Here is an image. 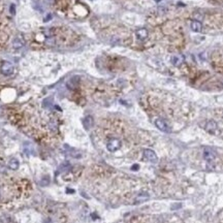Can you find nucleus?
I'll return each mask as SVG.
<instances>
[{
    "instance_id": "f257e3e1",
    "label": "nucleus",
    "mask_w": 223,
    "mask_h": 223,
    "mask_svg": "<svg viewBox=\"0 0 223 223\" xmlns=\"http://www.w3.org/2000/svg\"><path fill=\"white\" fill-rule=\"evenodd\" d=\"M122 146L121 140L119 139H111L108 140V142L107 144V149L110 152H116L117 150H119Z\"/></svg>"
},
{
    "instance_id": "f03ea898",
    "label": "nucleus",
    "mask_w": 223,
    "mask_h": 223,
    "mask_svg": "<svg viewBox=\"0 0 223 223\" xmlns=\"http://www.w3.org/2000/svg\"><path fill=\"white\" fill-rule=\"evenodd\" d=\"M143 155H144V158H145L146 160L150 161V162L156 163L158 161L157 155H156V153H155L153 150H150V149H146V150H144Z\"/></svg>"
},
{
    "instance_id": "7ed1b4c3",
    "label": "nucleus",
    "mask_w": 223,
    "mask_h": 223,
    "mask_svg": "<svg viewBox=\"0 0 223 223\" xmlns=\"http://www.w3.org/2000/svg\"><path fill=\"white\" fill-rule=\"evenodd\" d=\"M0 71H1L2 75H10L14 73V65L10 62H7L5 61L1 64V67H0Z\"/></svg>"
},
{
    "instance_id": "20e7f679",
    "label": "nucleus",
    "mask_w": 223,
    "mask_h": 223,
    "mask_svg": "<svg viewBox=\"0 0 223 223\" xmlns=\"http://www.w3.org/2000/svg\"><path fill=\"white\" fill-rule=\"evenodd\" d=\"M205 129L208 131L209 133L211 134H217L218 133V125H217V123L215 121H213V120H210V121L207 122L206 126H205Z\"/></svg>"
},
{
    "instance_id": "39448f33",
    "label": "nucleus",
    "mask_w": 223,
    "mask_h": 223,
    "mask_svg": "<svg viewBox=\"0 0 223 223\" xmlns=\"http://www.w3.org/2000/svg\"><path fill=\"white\" fill-rule=\"evenodd\" d=\"M155 125H156V127L159 129V130L163 131V132H168L169 131L168 125L166 124V122L164 121L163 119H160V118L156 119L155 120Z\"/></svg>"
},
{
    "instance_id": "423d86ee",
    "label": "nucleus",
    "mask_w": 223,
    "mask_h": 223,
    "mask_svg": "<svg viewBox=\"0 0 223 223\" xmlns=\"http://www.w3.org/2000/svg\"><path fill=\"white\" fill-rule=\"evenodd\" d=\"M204 158L207 161H213L216 158V152L212 149H205L204 150Z\"/></svg>"
},
{
    "instance_id": "0eeeda50",
    "label": "nucleus",
    "mask_w": 223,
    "mask_h": 223,
    "mask_svg": "<svg viewBox=\"0 0 223 223\" xmlns=\"http://www.w3.org/2000/svg\"><path fill=\"white\" fill-rule=\"evenodd\" d=\"M171 61H172V65L176 66V67H179V66H181L182 64L184 63L185 58H184L183 55H175V56H172V57Z\"/></svg>"
},
{
    "instance_id": "6e6552de",
    "label": "nucleus",
    "mask_w": 223,
    "mask_h": 223,
    "mask_svg": "<svg viewBox=\"0 0 223 223\" xmlns=\"http://www.w3.org/2000/svg\"><path fill=\"white\" fill-rule=\"evenodd\" d=\"M190 27H191V30L194 32H201L202 29V24L199 21H196V20H192L191 23H190Z\"/></svg>"
},
{
    "instance_id": "1a4fd4ad",
    "label": "nucleus",
    "mask_w": 223,
    "mask_h": 223,
    "mask_svg": "<svg viewBox=\"0 0 223 223\" xmlns=\"http://www.w3.org/2000/svg\"><path fill=\"white\" fill-rule=\"evenodd\" d=\"M136 34V37L140 40H145L147 37H148V31H147V29H144V28L139 29Z\"/></svg>"
},
{
    "instance_id": "9d476101",
    "label": "nucleus",
    "mask_w": 223,
    "mask_h": 223,
    "mask_svg": "<svg viewBox=\"0 0 223 223\" xmlns=\"http://www.w3.org/2000/svg\"><path fill=\"white\" fill-rule=\"evenodd\" d=\"M83 125L86 130H89V129L92 127L93 125V118L91 116H87L86 118L83 120Z\"/></svg>"
},
{
    "instance_id": "9b49d317",
    "label": "nucleus",
    "mask_w": 223,
    "mask_h": 223,
    "mask_svg": "<svg viewBox=\"0 0 223 223\" xmlns=\"http://www.w3.org/2000/svg\"><path fill=\"white\" fill-rule=\"evenodd\" d=\"M20 166V162L17 158H11V159L8 161V167L13 171H17Z\"/></svg>"
},
{
    "instance_id": "f8f14e48",
    "label": "nucleus",
    "mask_w": 223,
    "mask_h": 223,
    "mask_svg": "<svg viewBox=\"0 0 223 223\" xmlns=\"http://www.w3.org/2000/svg\"><path fill=\"white\" fill-rule=\"evenodd\" d=\"M148 198H149V194H148V193L143 192V193H140V195L136 197V202L137 204V202H143V201H146Z\"/></svg>"
},
{
    "instance_id": "ddd939ff",
    "label": "nucleus",
    "mask_w": 223,
    "mask_h": 223,
    "mask_svg": "<svg viewBox=\"0 0 223 223\" xmlns=\"http://www.w3.org/2000/svg\"><path fill=\"white\" fill-rule=\"evenodd\" d=\"M43 223H53V222H52V220H51V219L48 218V219H46L45 221H43Z\"/></svg>"
},
{
    "instance_id": "4468645a",
    "label": "nucleus",
    "mask_w": 223,
    "mask_h": 223,
    "mask_svg": "<svg viewBox=\"0 0 223 223\" xmlns=\"http://www.w3.org/2000/svg\"><path fill=\"white\" fill-rule=\"evenodd\" d=\"M131 169H139V165H137V164H134V165L131 167Z\"/></svg>"
}]
</instances>
